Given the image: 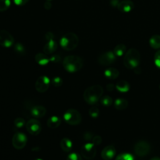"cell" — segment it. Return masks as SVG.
Masks as SVG:
<instances>
[{"instance_id": "cell-1", "label": "cell", "mask_w": 160, "mask_h": 160, "mask_svg": "<svg viewBox=\"0 0 160 160\" xmlns=\"http://www.w3.org/2000/svg\"><path fill=\"white\" fill-rule=\"evenodd\" d=\"M102 94V87L100 85H94L86 89L83 93V98L88 104H94L101 99Z\"/></svg>"}, {"instance_id": "cell-2", "label": "cell", "mask_w": 160, "mask_h": 160, "mask_svg": "<svg viewBox=\"0 0 160 160\" xmlns=\"http://www.w3.org/2000/svg\"><path fill=\"white\" fill-rule=\"evenodd\" d=\"M62 66L66 71L70 73H74L79 71L82 68L83 60L78 56H68L64 58Z\"/></svg>"}, {"instance_id": "cell-3", "label": "cell", "mask_w": 160, "mask_h": 160, "mask_svg": "<svg viewBox=\"0 0 160 160\" xmlns=\"http://www.w3.org/2000/svg\"><path fill=\"white\" fill-rule=\"evenodd\" d=\"M140 62L139 52L135 48L128 49L124 54L123 62L128 69H134L138 66Z\"/></svg>"}, {"instance_id": "cell-4", "label": "cell", "mask_w": 160, "mask_h": 160, "mask_svg": "<svg viewBox=\"0 0 160 160\" xmlns=\"http://www.w3.org/2000/svg\"><path fill=\"white\" fill-rule=\"evenodd\" d=\"M79 42L78 36L73 32H68L64 34L59 41L61 48L66 51H72L74 49Z\"/></svg>"}, {"instance_id": "cell-5", "label": "cell", "mask_w": 160, "mask_h": 160, "mask_svg": "<svg viewBox=\"0 0 160 160\" xmlns=\"http://www.w3.org/2000/svg\"><path fill=\"white\" fill-rule=\"evenodd\" d=\"M64 121L70 125H78L80 124L82 117L80 112L74 109H69L63 114Z\"/></svg>"}, {"instance_id": "cell-6", "label": "cell", "mask_w": 160, "mask_h": 160, "mask_svg": "<svg viewBox=\"0 0 160 160\" xmlns=\"http://www.w3.org/2000/svg\"><path fill=\"white\" fill-rule=\"evenodd\" d=\"M27 137L26 134L21 132H16L12 138V144L16 149H21L25 147L27 143Z\"/></svg>"}, {"instance_id": "cell-7", "label": "cell", "mask_w": 160, "mask_h": 160, "mask_svg": "<svg viewBox=\"0 0 160 160\" xmlns=\"http://www.w3.org/2000/svg\"><path fill=\"white\" fill-rule=\"evenodd\" d=\"M26 128L29 134L33 136L39 134L42 129L41 122L36 119H31L26 123Z\"/></svg>"}, {"instance_id": "cell-8", "label": "cell", "mask_w": 160, "mask_h": 160, "mask_svg": "<svg viewBox=\"0 0 160 160\" xmlns=\"http://www.w3.org/2000/svg\"><path fill=\"white\" fill-rule=\"evenodd\" d=\"M81 154L86 159H92L96 154V149L93 143H86L81 149Z\"/></svg>"}, {"instance_id": "cell-9", "label": "cell", "mask_w": 160, "mask_h": 160, "mask_svg": "<svg viewBox=\"0 0 160 160\" xmlns=\"http://www.w3.org/2000/svg\"><path fill=\"white\" fill-rule=\"evenodd\" d=\"M150 149V144L145 141H138L134 145V152L139 157H143L148 154Z\"/></svg>"}, {"instance_id": "cell-10", "label": "cell", "mask_w": 160, "mask_h": 160, "mask_svg": "<svg viewBox=\"0 0 160 160\" xmlns=\"http://www.w3.org/2000/svg\"><path fill=\"white\" fill-rule=\"evenodd\" d=\"M116 60V56L113 51H107L100 54L98 58V62L104 66H109Z\"/></svg>"}, {"instance_id": "cell-11", "label": "cell", "mask_w": 160, "mask_h": 160, "mask_svg": "<svg viewBox=\"0 0 160 160\" xmlns=\"http://www.w3.org/2000/svg\"><path fill=\"white\" fill-rule=\"evenodd\" d=\"M50 83V79L48 76H41L35 82V88L39 92H44L48 89Z\"/></svg>"}, {"instance_id": "cell-12", "label": "cell", "mask_w": 160, "mask_h": 160, "mask_svg": "<svg viewBox=\"0 0 160 160\" xmlns=\"http://www.w3.org/2000/svg\"><path fill=\"white\" fill-rule=\"evenodd\" d=\"M14 44L13 36L6 30L0 31V45L4 48L11 47Z\"/></svg>"}, {"instance_id": "cell-13", "label": "cell", "mask_w": 160, "mask_h": 160, "mask_svg": "<svg viewBox=\"0 0 160 160\" xmlns=\"http://www.w3.org/2000/svg\"><path fill=\"white\" fill-rule=\"evenodd\" d=\"M134 8V4L131 0H122L118 5V9L122 12H129Z\"/></svg>"}, {"instance_id": "cell-14", "label": "cell", "mask_w": 160, "mask_h": 160, "mask_svg": "<svg viewBox=\"0 0 160 160\" xmlns=\"http://www.w3.org/2000/svg\"><path fill=\"white\" fill-rule=\"evenodd\" d=\"M116 154V149L113 146L109 145L104 148L101 151V158L104 160H111Z\"/></svg>"}, {"instance_id": "cell-15", "label": "cell", "mask_w": 160, "mask_h": 160, "mask_svg": "<svg viewBox=\"0 0 160 160\" xmlns=\"http://www.w3.org/2000/svg\"><path fill=\"white\" fill-rule=\"evenodd\" d=\"M46 109L41 105L34 106L31 109V115L35 118H41L45 116Z\"/></svg>"}, {"instance_id": "cell-16", "label": "cell", "mask_w": 160, "mask_h": 160, "mask_svg": "<svg viewBox=\"0 0 160 160\" xmlns=\"http://www.w3.org/2000/svg\"><path fill=\"white\" fill-rule=\"evenodd\" d=\"M58 48V44L55 40L51 39L47 41V42L43 46V51L46 54H51L54 52Z\"/></svg>"}, {"instance_id": "cell-17", "label": "cell", "mask_w": 160, "mask_h": 160, "mask_svg": "<svg viewBox=\"0 0 160 160\" xmlns=\"http://www.w3.org/2000/svg\"><path fill=\"white\" fill-rule=\"evenodd\" d=\"M61 123V119L59 116H52L48 118L47 120V125L49 128L54 129L59 126Z\"/></svg>"}, {"instance_id": "cell-18", "label": "cell", "mask_w": 160, "mask_h": 160, "mask_svg": "<svg viewBox=\"0 0 160 160\" xmlns=\"http://www.w3.org/2000/svg\"><path fill=\"white\" fill-rule=\"evenodd\" d=\"M34 58H35L36 62L41 66H45L48 64L50 61L49 58L48 57V56L46 54L41 53V52H39L36 54Z\"/></svg>"}, {"instance_id": "cell-19", "label": "cell", "mask_w": 160, "mask_h": 160, "mask_svg": "<svg viewBox=\"0 0 160 160\" xmlns=\"http://www.w3.org/2000/svg\"><path fill=\"white\" fill-rule=\"evenodd\" d=\"M104 74L107 79H115L119 76V72L114 68H109L104 71Z\"/></svg>"}, {"instance_id": "cell-20", "label": "cell", "mask_w": 160, "mask_h": 160, "mask_svg": "<svg viewBox=\"0 0 160 160\" xmlns=\"http://www.w3.org/2000/svg\"><path fill=\"white\" fill-rule=\"evenodd\" d=\"M60 147L64 152H69L72 149V142L69 138H64L60 141Z\"/></svg>"}, {"instance_id": "cell-21", "label": "cell", "mask_w": 160, "mask_h": 160, "mask_svg": "<svg viewBox=\"0 0 160 160\" xmlns=\"http://www.w3.org/2000/svg\"><path fill=\"white\" fill-rule=\"evenodd\" d=\"M114 108L118 110H124L127 108L128 102L126 99L123 98H117L114 102Z\"/></svg>"}, {"instance_id": "cell-22", "label": "cell", "mask_w": 160, "mask_h": 160, "mask_svg": "<svg viewBox=\"0 0 160 160\" xmlns=\"http://www.w3.org/2000/svg\"><path fill=\"white\" fill-rule=\"evenodd\" d=\"M149 46L154 49H160V35L154 34L152 35L149 41Z\"/></svg>"}, {"instance_id": "cell-23", "label": "cell", "mask_w": 160, "mask_h": 160, "mask_svg": "<svg viewBox=\"0 0 160 160\" xmlns=\"http://www.w3.org/2000/svg\"><path fill=\"white\" fill-rule=\"evenodd\" d=\"M116 88L117 90L121 92H126L130 89V84L128 82L121 80L118 82L116 84Z\"/></svg>"}, {"instance_id": "cell-24", "label": "cell", "mask_w": 160, "mask_h": 160, "mask_svg": "<svg viewBox=\"0 0 160 160\" xmlns=\"http://www.w3.org/2000/svg\"><path fill=\"white\" fill-rule=\"evenodd\" d=\"M113 52L116 57L122 56L126 52V46L124 44H119L114 47Z\"/></svg>"}, {"instance_id": "cell-25", "label": "cell", "mask_w": 160, "mask_h": 160, "mask_svg": "<svg viewBox=\"0 0 160 160\" xmlns=\"http://www.w3.org/2000/svg\"><path fill=\"white\" fill-rule=\"evenodd\" d=\"M13 49L14 52L21 56H24L26 54V49L22 44L20 42H17L14 44Z\"/></svg>"}, {"instance_id": "cell-26", "label": "cell", "mask_w": 160, "mask_h": 160, "mask_svg": "<svg viewBox=\"0 0 160 160\" xmlns=\"http://www.w3.org/2000/svg\"><path fill=\"white\" fill-rule=\"evenodd\" d=\"M100 102L102 106L105 107H109L112 104V99L111 96H104L101 98Z\"/></svg>"}, {"instance_id": "cell-27", "label": "cell", "mask_w": 160, "mask_h": 160, "mask_svg": "<svg viewBox=\"0 0 160 160\" xmlns=\"http://www.w3.org/2000/svg\"><path fill=\"white\" fill-rule=\"evenodd\" d=\"M11 6L10 0H0V12L6 11Z\"/></svg>"}, {"instance_id": "cell-28", "label": "cell", "mask_w": 160, "mask_h": 160, "mask_svg": "<svg viewBox=\"0 0 160 160\" xmlns=\"http://www.w3.org/2000/svg\"><path fill=\"white\" fill-rule=\"evenodd\" d=\"M115 160H134V156L129 153H121L119 154Z\"/></svg>"}, {"instance_id": "cell-29", "label": "cell", "mask_w": 160, "mask_h": 160, "mask_svg": "<svg viewBox=\"0 0 160 160\" xmlns=\"http://www.w3.org/2000/svg\"><path fill=\"white\" fill-rule=\"evenodd\" d=\"M51 84L54 87H59L62 84V79L59 76H55L51 79Z\"/></svg>"}, {"instance_id": "cell-30", "label": "cell", "mask_w": 160, "mask_h": 160, "mask_svg": "<svg viewBox=\"0 0 160 160\" xmlns=\"http://www.w3.org/2000/svg\"><path fill=\"white\" fill-rule=\"evenodd\" d=\"M89 114L92 118H97L99 114V110L96 107H91L89 109Z\"/></svg>"}, {"instance_id": "cell-31", "label": "cell", "mask_w": 160, "mask_h": 160, "mask_svg": "<svg viewBox=\"0 0 160 160\" xmlns=\"http://www.w3.org/2000/svg\"><path fill=\"white\" fill-rule=\"evenodd\" d=\"M26 122L24 119L22 118H17L14 121V126L18 128H21L24 125H26Z\"/></svg>"}, {"instance_id": "cell-32", "label": "cell", "mask_w": 160, "mask_h": 160, "mask_svg": "<svg viewBox=\"0 0 160 160\" xmlns=\"http://www.w3.org/2000/svg\"><path fill=\"white\" fill-rule=\"evenodd\" d=\"M66 160H82V157L79 154L74 152L69 154Z\"/></svg>"}, {"instance_id": "cell-33", "label": "cell", "mask_w": 160, "mask_h": 160, "mask_svg": "<svg viewBox=\"0 0 160 160\" xmlns=\"http://www.w3.org/2000/svg\"><path fill=\"white\" fill-rule=\"evenodd\" d=\"M154 61L155 65L160 68V49L157 51L154 54Z\"/></svg>"}, {"instance_id": "cell-34", "label": "cell", "mask_w": 160, "mask_h": 160, "mask_svg": "<svg viewBox=\"0 0 160 160\" xmlns=\"http://www.w3.org/2000/svg\"><path fill=\"white\" fill-rule=\"evenodd\" d=\"M92 143L95 146H97V145H99L102 142V138L100 136H95L92 138Z\"/></svg>"}, {"instance_id": "cell-35", "label": "cell", "mask_w": 160, "mask_h": 160, "mask_svg": "<svg viewBox=\"0 0 160 160\" xmlns=\"http://www.w3.org/2000/svg\"><path fill=\"white\" fill-rule=\"evenodd\" d=\"M49 60L50 61L54 63L59 62L61 61V57L58 54H54L49 58Z\"/></svg>"}, {"instance_id": "cell-36", "label": "cell", "mask_w": 160, "mask_h": 160, "mask_svg": "<svg viewBox=\"0 0 160 160\" xmlns=\"http://www.w3.org/2000/svg\"><path fill=\"white\" fill-rule=\"evenodd\" d=\"M13 2L16 5V6H24L25 5L29 0H12Z\"/></svg>"}, {"instance_id": "cell-37", "label": "cell", "mask_w": 160, "mask_h": 160, "mask_svg": "<svg viewBox=\"0 0 160 160\" xmlns=\"http://www.w3.org/2000/svg\"><path fill=\"white\" fill-rule=\"evenodd\" d=\"M93 138V135L91 132H86L84 134H83V138L86 140V141H89L91 139H92Z\"/></svg>"}, {"instance_id": "cell-38", "label": "cell", "mask_w": 160, "mask_h": 160, "mask_svg": "<svg viewBox=\"0 0 160 160\" xmlns=\"http://www.w3.org/2000/svg\"><path fill=\"white\" fill-rule=\"evenodd\" d=\"M45 38L46 41L54 39V34L51 32H48L45 35Z\"/></svg>"}, {"instance_id": "cell-39", "label": "cell", "mask_w": 160, "mask_h": 160, "mask_svg": "<svg viewBox=\"0 0 160 160\" xmlns=\"http://www.w3.org/2000/svg\"><path fill=\"white\" fill-rule=\"evenodd\" d=\"M52 7V4L50 2V1H46L44 3V8L47 9V10H49Z\"/></svg>"}, {"instance_id": "cell-40", "label": "cell", "mask_w": 160, "mask_h": 160, "mask_svg": "<svg viewBox=\"0 0 160 160\" xmlns=\"http://www.w3.org/2000/svg\"><path fill=\"white\" fill-rule=\"evenodd\" d=\"M119 0H110L109 1V4L112 7H118V4L119 3Z\"/></svg>"}, {"instance_id": "cell-41", "label": "cell", "mask_w": 160, "mask_h": 160, "mask_svg": "<svg viewBox=\"0 0 160 160\" xmlns=\"http://www.w3.org/2000/svg\"><path fill=\"white\" fill-rule=\"evenodd\" d=\"M116 86H114V85L113 84H108L107 86H106V89L108 91H112L114 89V88Z\"/></svg>"}, {"instance_id": "cell-42", "label": "cell", "mask_w": 160, "mask_h": 160, "mask_svg": "<svg viewBox=\"0 0 160 160\" xmlns=\"http://www.w3.org/2000/svg\"><path fill=\"white\" fill-rule=\"evenodd\" d=\"M134 72L136 73H138V74H139L141 72V69L138 68V67H136V68H134Z\"/></svg>"}, {"instance_id": "cell-43", "label": "cell", "mask_w": 160, "mask_h": 160, "mask_svg": "<svg viewBox=\"0 0 160 160\" xmlns=\"http://www.w3.org/2000/svg\"><path fill=\"white\" fill-rule=\"evenodd\" d=\"M150 160H160V158L158 157H153Z\"/></svg>"}, {"instance_id": "cell-44", "label": "cell", "mask_w": 160, "mask_h": 160, "mask_svg": "<svg viewBox=\"0 0 160 160\" xmlns=\"http://www.w3.org/2000/svg\"><path fill=\"white\" fill-rule=\"evenodd\" d=\"M34 160H43V159H41V158H37V159H34Z\"/></svg>"}, {"instance_id": "cell-45", "label": "cell", "mask_w": 160, "mask_h": 160, "mask_svg": "<svg viewBox=\"0 0 160 160\" xmlns=\"http://www.w3.org/2000/svg\"><path fill=\"white\" fill-rule=\"evenodd\" d=\"M159 89H160V84H159Z\"/></svg>"}, {"instance_id": "cell-46", "label": "cell", "mask_w": 160, "mask_h": 160, "mask_svg": "<svg viewBox=\"0 0 160 160\" xmlns=\"http://www.w3.org/2000/svg\"><path fill=\"white\" fill-rule=\"evenodd\" d=\"M46 1H51V0H46Z\"/></svg>"}]
</instances>
